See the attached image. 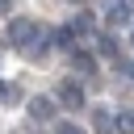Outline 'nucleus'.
I'll return each mask as SVG.
<instances>
[{
    "mask_svg": "<svg viewBox=\"0 0 134 134\" xmlns=\"http://www.w3.org/2000/svg\"><path fill=\"white\" fill-rule=\"evenodd\" d=\"M4 38H8L13 50H29V46L42 38V29H38V21H29V17H13L8 29H4Z\"/></svg>",
    "mask_w": 134,
    "mask_h": 134,
    "instance_id": "obj_1",
    "label": "nucleus"
},
{
    "mask_svg": "<svg viewBox=\"0 0 134 134\" xmlns=\"http://www.w3.org/2000/svg\"><path fill=\"white\" fill-rule=\"evenodd\" d=\"M25 105H29V117H34V121H50V117H54V100H50V96H29Z\"/></svg>",
    "mask_w": 134,
    "mask_h": 134,
    "instance_id": "obj_2",
    "label": "nucleus"
},
{
    "mask_svg": "<svg viewBox=\"0 0 134 134\" xmlns=\"http://www.w3.org/2000/svg\"><path fill=\"white\" fill-rule=\"evenodd\" d=\"M59 100H63L67 109H80V105H84V84H75V80H67V84L59 88Z\"/></svg>",
    "mask_w": 134,
    "mask_h": 134,
    "instance_id": "obj_3",
    "label": "nucleus"
},
{
    "mask_svg": "<svg viewBox=\"0 0 134 134\" xmlns=\"http://www.w3.org/2000/svg\"><path fill=\"white\" fill-rule=\"evenodd\" d=\"M113 130H121V134H134V109H121V113L113 117Z\"/></svg>",
    "mask_w": 134,
    "mask_h": 134,
    "instance_id": "obj_4",
    "label": "nucleus"
},
{
    "mask_svg": "<svg viewBox=\"0 0 134 134\" xmlns=\"http://www.w3.org/2000/svg\"><path fill=\"white\" fill-rule=\"evenodd\" d=\"M0 100H4V105H17V100H21V88H13V84H0Z\"/></svg>",
    "mask_w": 134,
    "mask_h": 134,
    "instance_id": "obj_5",
    "label": "nucleus"
},
{
    "mask_svg": "<svg viewBox=\"0 0 134 134\" xmlns=\"http://www.w3.org/2000/svg\"><path fill=\"white\" fill-rule=\"evenodd\" d=\"M71 63H75V67H80V71H84V75H88V71H92V59H88V54H84V50H71Z\"/></svg>",
    "mask_w": 134,
    "mask_h": 134,
    "instance_id": "obj_6",
    "label": "nucleus"
},
{
    "mask_svg": "<svg viewBox=\"0 0 134 134\" xmlns=\"http://www.w3.org/2000/svg\"><path fill=\"white\" fill-rule=\"evenodd\" d=\"M96 130H100V134H109V130H113V117H109V109H96Z\"/></svg>",
    "mask_w": 134,
    "mask_h": 134,
    "instance_id": "obj_7",
    "label": "nucleus"
},
{
    "mask_svg": "<svg viewBox=\"0 0 134 134\" xmlns=\"http://www.w3.org/2000/svg\"><path fill=\"white\" fill-rule=\"evenodd\" d=\"M100 54H117V42L113 38H100Z\"/></svg>",
    "mask_w": 134,
    "mask_h": 134,
    "instance_id": "obj_8",
    "label": "nucleus"
},
{
    "mask_svg": "<svg viewBox=\"0 0 134 134\" xmlns=\"http://www.w3.org/2000/svg\"><path fill=\"white\" fill-rule=\"evenodd\" d=\"M54 134H84V130H80V126H71V121H63V126H59Z\"/></svg>",
    "mask_w": 134,
    "mask_h": 134,
    "instance_id": "obj_9",
    "label": "nucleus"
},
{
    "mask_svg": "<svg viewBox=\"0 0 134 134\" xmlns=\"http://www.w3.org/2000/svg\"><path fill=\"white\" fill-rule=\"evenodd\" d=\"M8 4H13V0H0V8H8Z\"/></svg>",
    "mask_w": 134,
    "mask_h": 134,
    "instance_id": "obj_10",
    "label": "nucleus"
},
{
    "mask_svg": "<svg viewBox=\"0 0 134 134\" xmlns=\"http://www.w3.org/2000/svg\"><path fill=\"white\" fill-rule=\"evenodd\" d=\"M126 71H130V75H134V67H126Z\"/></svg>",
    "mask_w": 134,
    "mask_h": 134,
    "instance_id": "obj_11",
    "label": "nucleus"
},
{
    "mask_svg": "<svg viewBox=\"0 0 134 134\" xmlns=\"http://www.w3.org/2000/svg\"><path fill=\"white\" fill-rule=\"evenodd\" d=\"M130 42H134V38H130Z\"/></svg>",
    "mask_w": 134,
    "mask_h": 134,
    "instance_id": "obj_12",
    "label": "nucleus"
}]
</instances>
